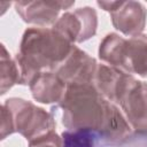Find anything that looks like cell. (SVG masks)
I'll return each instance as SVG.
<instances>
[{
  "mask_svg": "<svg viewBox=\"0 0 147 147\" xmlns=\"http://www.w3.org/2000/svg\"><path fill=\"white\" fill-rule=\"evenodd\" d=\"M62 124L68 130L100 131L110 145H116L131 130L116 105L103 98L93 84L68 85L62 100Z\"/></svg>",
  "mask_w": 147,
  "mask_h": 147,
  "instance_id": "obj_1",
  "label": "cell"
},
{
  "mask_svg": "<svg viewBox=\"0 0 147 147\" xmlns=\"http://www.w3.org/2000/svg\"><path fill=\"white\" fill-rule=\"evenodd\" d=\"M72 44L53 28H29L24 31L20 51L14 56L21 72V84L30 85L40 72L55 71L68 57Z\"/></svg>",
  "mask_w": 147,
  "mask_h": 147,
  "instance_id": "obj_2",
  "label": "cell"
},
{
  "mask_svg": "<svg viewBox=\"0 0 147 147\" xmlns=\"http://www.w3.org/2000/svg\"><path fill=\"white\" fill-rule=\"evenodd\" d=\"M9 109L15 132L31 141L55 130V121L51 113L37 107L31 101L21 98H10L5 101Z\"/></svg>",
  "mask_w": 147,
  "mask_h": 147,
  "instance_id": "obj_3",
  "label": "cell"
},
{
  "mask_svg": "<svg viewBox=\"0 0 147 147\" xmlns=\"http://www.w3.org/2000/svg\"><path fill=\"white\" fill-rule=\"evenodd\" d=\"M98 28V16L92 7H82L62 14L53 29L60 32L71 44L83 42L94 37Z\"/></svg>",
  "mask_w": 147,
  "mask_h": 147,
  "instance_id": "obj_4",
  "label": "cell"
},
{
  "mask_svg": "<svg viewBox=\"0 0 147 147\" xmlns=\"http://www.w3.org/2000/svg\"><path fill=\"white\" fill-rule=\"evenodd\" d=\"M96 65L95 59L74 45L70 54L55 72L67 86L72 84H93Z\"/></svg>",
  "mask_w": 147,
  "mask_h": 147,
  "instance_id": "obj_5",
  "label": "cell"
},
{
  "mask_svg": "<svg viewBox=\"0 0 147 147\" xmlns=\"http://www.w3.org/2000/svg\"><path fill=\"white\" fill-rule=\"evenodd\" d=\"M134 79L136 78L131 74H127L116 67L98 63L93 85L103 98L114 103H119L121 99Z\"/></svg>",
  "mask_w": 147,
  "mask_h": 147,
  "instance_id": "obj_6",
  "label": "cell"
},
{
  "mask_svg": "<svg viewBox=\"0 0 147 147\" xmlns=\"http://www.w3.org/2000/svg\"><path fill=\"white\" fill-rule=\"evenodd\" d=\"M75 1H17L14 3L21 18L38 28L54 25L62 9H69Z\"/></svg>",
  "mask_w": 147,
  "mask_h": 147,
  "instance_id": "obj_7",
  "label": "cell"
},
{
  "mask_svg": "<svg viewBox=\"0 0 147 147\" xmlns=\"http://www.w3.org/2000/svg\"><path fill=\"white\" fill-rule=\"evenodd\" d=\"M132 129L147 130V83L134 79L119 101Z\"/></svg>",
  "mask_w": 147,
  "mask_h": 147,
  "instance_id": "obj_8",
  "label": "cell"
},
{
  "mask_svg": "<svg viewBox=\"0 0 147 147\" xmlns=\"http://www.w3.org/2000/svg\"><path fill=\"white\" fill-rule=\"evenodd\" d=\"M115 29L123 34L134 37L141 34L147 20V9L139 1H119L118 6L110 13Z\"/></svg>",
  "mask_w": 147,
  "mask_h": 147,
  "instance_id": "obj_9",
  "label": "cell"
},
{
  "mask_svg": "<svg viewBox=\"0 0 147 147\" xmlns=\"http://www.w3.org/2000/svg\"><path fill=\"white\" fill-rule=\"evenodd\" d=\"M32 98L41 103H60L67 84L57 76L55 71H44L38 74L29 85Z\"/></svg>",
  "mask_w": 147,
  "mask_h": 147,
  "instance_id": "obj_10",
  "label": "cell"
},
{
  "mask_svg": "<svg viewBox=\"0 0 147 147\" xmlns=\"http://www.w3.org/2000/svg\"><path fill=\"white\" fill-rule=\"evenodd\" d=\"M121 70L127 74L147 76V34H138L126 39Z\"/></svg>",
  "mask_w": 147,
  "mask_h": 147,
  "instance_id": "obj_11",
  "label": "cell"
},
{
  "mask_svg": "<svg viewBox=\"0 0 147 147\" xmlns=\"http://www.w3.org/2000/svg\"><path fill=\"white\" fill-rule=\"evenodd\" d=\"M61 137L62 147H111L105 136L93 129L65 130Z\"/></svg>",
  "mask_w": 147,
  "mask_h": 147,
  "instance_id": "obj_12",
  "label": "cell"
},
{
  "mask_svg": "<svg viewBox=\"0 0 147 147\" xmlns=\"http://www.w3.org/2000/svg\"><path fill=\"white\" fill-rule=\"evenodd\" d=\"M125 41L126 39H124L117 33H108L101 40L99 46L100 60L106 62L108 65L121 69Z\"/></svg>",
  "mask_w": 147,
  "mask_h": 147,
  "instance_id": "obj_13",
  "label": "cell"
},
{
  "mask_svg": "<svg viewBox=\"0 0 147 147\" xmlns=\"http://www.w3.org/2000/svg\"><path fill=\"white\" fill-rule=\"evenodd\" d=\"M21 84V72L15 59L10 57L5 45H1L0 55V93L5 94L14 85Z\"/></svg>",
  "mask_w": 147,
  "mask_h": 147,
  "instance_id": "obj_14",
  "label": "cell"
},
{
  "mask_svg": "<svg viewBox=\"0 0 147 147\" xmlns=\"http://www.w3.org/2000/svg\"><path fill=\"white\" fill-rule=\"evenodd\" d=\"M115 147H147V130L132 129Z\"/></svg>",
  "mask_w": 147,
  "mask_h": 147,
  "instance_id": "obj_15",
  "label": "cell"
},
{
  "mask_svg": "<svg viewBox=\"0 0 147 147\" xmlns=\"http://www.w3.org/2000/svg\"><path fill=\"white\" fill-rule=\"evenodd\" d=\"M29 147H62V137L54 130L29 141Z\"/></svg>",
  "mask_w": 147,
  "mask_h": 147,
  "instance_id": "obj_16",
  "label": "cell"
},
{
  "mask_svg": "<svg viewBox=\"0 0 147 147\" xmlns=\"http://www.w3.org/2000/svg\"><path fill=\"white\" fill-rule=\"evenodd\" d=\"M15 132L13 117L7 108V106L3 103L1 106V139H6L7 136L13 134Z\"/></svg>",
  "mask_w": 147,
  "mask_h": 147,
  "instance_id": "obj_17",
  "label": "cell"
}]
</instances>
